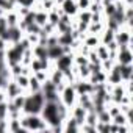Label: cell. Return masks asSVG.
<instances>
[{
  "label": "cell",
  "instance_id": "cell-1",
  "mask_svg": "<svg viewBox=\"0 0 133 133\" xmlns=\"http://www.w3.org/2000/svg\"><path fill=\"white\" fill-rule=\"evenodd\" d=\"M44 103H45V99H44L42 91L31 92L30 96H25L22 113L24 114H39L41 110H42V107H44Z\"/></svg>",
  "mask_w": 133,
  "mask_h": 133
},
{
  "label": "cell",
  "instance_id": "cell-17",
  "mask_svg": "<svg viewBox=\"0 0 133 133\" xmlns=\"http://www.w3.org/2000/svg\"><path fill=\"white\" fill-rule=\"evenodd\" d=\"M80 19H82V21H80L82 24H86V25H88V24L91 22V13H89L88 10H85V11L80 14Z\"/></svg>",
  "mask_w": 133,
  "mask_h": 133
},
{
  "label": "cell",
  "instance_id": "cell-4",
  "mask_svg": "<svg viewBox=\"0 0 133 133\" xmlns=\"http://www.w3.org/2000/svg\"><path fill=\"white\" fill-rule=\"evenodd\" d=\"M72 58H74V56H72L71 52H69V53H63L61 56H58V58L55 59V63H56V69H59L63 74H66L68 71H71L72 63H74Z\"/></svg>",
  "mask_w": 133,
  "mask_h": 133
},
{
  "label": "cell",
  "instance_id": "cell-6",
  "mask_svg": "<svg viewBox=\"0 0 133 133\" xmlns=\"http://www.w3.org/2000/svg\"><path fill=\"white\" fill-rule=\"evenodd\" d=\"M64 53V47L59 45V44H55V45H49L47 47V58L49 59H56L58 56H61Z\"/></svg>",
  "mask_w": 133,
  "mask_h": 133
},
{
  "label": "cell",
  "instance_id": "cell-5",
  "mask_svg": "<svg viewBox=\"0 0 133 133\" xmlns=\"http://www.w3.org/2000/svg\"><path fill=\"white\" fill-rule=\"evenodd\" d=\"M6 97L11 100V99H14L16 96H19V94H24V89L21 88V86H17V83L16 82H10V83H6Z\"/></svg>",
  "mask_w": 133,
  "mask_h": 133
},
{
  "label": "cell",
  "instance_id": "cell-7",
  "mask_svg": "<svg viewBox=\"0 0 133 133\" xmlns=\"http://www.w3.org/2000/svg\"><path fill=\"white\" fill-rule=\"evenodd\" d=\"M72 117L77 121L78 125L85 124V117H86V110L82 107V105H75L74 107V111H72Z\"/></svg>",
  "mask_w": 133,
  "mask_h": 133
},
{
  "label": "cell",
  "instance_id": "cell-2",
  "mask_svg": "<svg viewBox=\"0 0 133 133\" xmlns=\"http://www.w3.org/2000/svg\"><path fill=\"white\" fill-rule=\"evenodd\" d=\"M56 102H45L44 107H42V110H41V113H39V114H42V119L49 124V128L53 127V125L63 124V119L58 114V105H56Z\"/></svg>",
  "mask_w": 133,
  "mask_h": 133
},
{
  "label": "cell",
  "instance_id": "cell-19",
  "mask_svg": "<svg viewBox=\"0 0 133 133\" xmlns=\"http://www.w3.org/2000/svg\"><path fill=\"white\" fill-rule=\"evenodd\" d=\"M89 5H91V0H78L77 8H80V10H88Z\"/></svg>",
  "mask_w": 133,
  "mask_h": 133
},
{
  "label": "cell",
  "instance_id": "cell-8",
  "mask_svg": "<svg viewBox=\"0 0 133 133\" xmlns=\"http://www.w3.org/2000/svg\"><path fill=\"white\" fill-rule=\"evenodd\" d=\"M8 33H10L8 42H11V44H16V42H19V41L22 39V30L19 28V25H16V27H8Z\"/></svg>",
  "mask_w": 133,
  "mask_h": 133
},
{
  "label": "cell",
  "instance_id": "cell-13",
  "mask_svg": "<svg viewBox=\"0 0 133 133\" xmlns=\"http://www.w3.org/2000/svg\"><path fill=\"white\" fill-rule=\"evenodd\" d=\"M97 44H99V39H97V36L96 35H91L86 41H85V45H88L89 49H94V47H97Z\"/></svg>",
  "mask_w": 133,
  "mask_h": 133
},
{
  "label": "cell",
  "instance_id": "cell-9",
  "mask_svg": "<svg viewBox=\"0 0 133 133\" xmlns=\"http://www.w3.org/2000/svg\"><path fill=\"white\" fill-rule=\"evenodd\" d=\"M61 8H63V13L69 14V16H74L77 13V3L74 0H64L61 3Z\"/></svg>",
  "mask_w": 133,
  "mask_h": 133
},
{
  "label": "cell",
  "instance_id": "cell-18",
  "mask_svg": "<svg viewBox=\"0 0 133 133\" xmlns=\"http://www.w3.org/2000/svg\"><path fill=\"white\" fill-rule=\"evenodd\" d=\"M75 61H77V64H78V68H80V66H88V64H89V61H88L86 55H78Z\"/></svg>",
  "mask_w": 133,
  "mask_h": 133
},
{
  "label": "cell",
  "instance_id": "cell-16",
  "mask_svg": "<svg viewBox=\"0 0 133 133\" xmlns=\"http://www.w3.org/2000/svg\"><path fill=\"white\" fill-rule=\"evenodd\" d=\"M103 8H105V14H107L108 17H111L113 13L116 11V5H114V2H111V3H105Z\"/></svg>",
  "mask_w": 133,
  "mask_h": 133
},
{
  "label": "cell",
  "instance_id": "cell-3",
  "mask_svg": "<svg viewBox=\"0 0 133 133\" xmlns=\"http://www.w3.org/2000/svg\"><path fill=\"white\" fill-rule=\"evenodd\" d=\"M59 100H61L66 107H68V108H71V107L75 105L77 92H75V89H74V85H66V86H64V89H63L61 94H59Z\"/></svg>",
  "mask_w": 133,
  "mask_h": 133
},
{
  "label": "cell",
  "instance_id": "cell-23",
  "mask_svg": "<svg viewBox=\"0 0 133 133\" xmlns=\"http://www.w3.org/2000/svg\"><path fill=\"white\" fill-rule=\"evenodd\" d=\"M2 16H3V10H2V8H0V17H2Z\"/></svg>",
  "mask_w": 133,
  "mask_h": 133
},
{
  "label": "cell",
  "instance_id": "cell-20",
  "mask_svg": "<svg viewBox=\"0 0 133 133\" xmlns=\"http://www.w3.org/2000/svg\"><path fill=\"white\" fill-rule=\"evenodd\" d=\"M16 3H19L21 6H28V8H31L33 3H35V0H16Z\"/></svg>",
  "mask_w": 133,
  "mask_h": 133
},
{
  "label": "cell",
  "instance_id": "cell-14",
  "mask_svg": "<svg viewBox=\"0 0 133 133\" xmlns=\"http://www.w3.org/2000/svg\"><path fill=\"white\" fill-rule=\"evenodd\" d=\"M114 33H116V31H113V30H110V28L103 33V44H105V45H107L108 42L114 41Z\"/></svg>",
  "mask_w": 133,
  "mask_h": 133
},
{
  "label": "cell",
  "instance_id": "cell-24",
  "mask_svg": "<svg viewBox=\"0 0 133 133\" xmlns=\"http://www.w3.org/2000/svg\"><path fill=\"white\" fill-rule=\"evenodd\" d=\"M121 2H124V0H121Z\"/></svg>",
  "mask_w": 133,
  "mask_h": 133
},
{
  "label": "cell",
  "instance_id": "cell-21",
  "mask_svg": "<svg viewBox=\"0 0 133 133\" xmlns=\"http://www.w3.org/2000/svg\"><path fill=\"white\" fill-rule=\"evenodd\" d=\"M6 83H8V78H6V77H3L2 74H0V89L5 88V86H6Z\"/></svg>",
  "mask_w": 133,
  "mask_h": 133
},
{
  "label": "cell",
  "instance_id": "cell-22",
  "mask_svg": "<svg viewBox=\"0 0 133 133\" xmlns=\"http://www.w3.org/2000/svg\"><path fill=\"white\" fill-rule=\"evenodd\" d=\"M0 50H6V41H3L0 38Z\"/></svg>",
  "mask_w": 133,
  "mask_h": 133
},
{
  "label": "cell",
  "instance_id": "cell-15",
  "mask_svg": "<svg viewBox=\"0 0 133 133\" xmlns=\"http://www.w3.org/2000/svg\"><path fill=\"white\" fill-rule=\"evenodd\" d=\"M8 116V103L5 100L0 102V119H6Z\"/></svg>",
  "mask_w": 133,
  "mask_h": 133
},
{
  "label": "cell",
  "instance_id": "cell-10",
  "mask_svg": "<svg viewBox=\"0 0 133 133\" xmlns=\"http://www.w3.org/2000/svg\"><path fill=\"white\" fill-rule=\"evenodd\" d=\"M47 22H49V19H47V13H45V11H36L35 24H38L39 27H44Z\"/></svg>",
  "mask_w": 133,
  "mask_h": 133
},
{
  "label": "cell",
  "instance_id": "cell-11",
  "mask_svg": "<svg viewBox=\"0 0 133 133\" xmlns=\"http://www.w3.org/2000/svg\"><path fill=\"white\" fill-rule=\"evenodd\" d=\"M28 78H30V75H25V74H19V75H16L14 82L17 83V86H21L22 89H25V88H28Z\"/></svg>",
  "mask_w": 133,
  "mask_h": 133
},
{
  "label": "cell",
  "instance_id": "cell-12",
  "mask_svg": "<svg viewBox=\"0 0 133 133\" xmlns=\"http://www.w3.org/2000/svg\"><path fill=\"white\" fill-rule=\"evenodd\" d=\"M5 19H6V24H8V27H16V25L19 24V22H17V21H19V16H17L16 13H10V14H8Z\"/></svg>",
  "mask_w": 133,
  "mask_h": 133
}]
</instances>
